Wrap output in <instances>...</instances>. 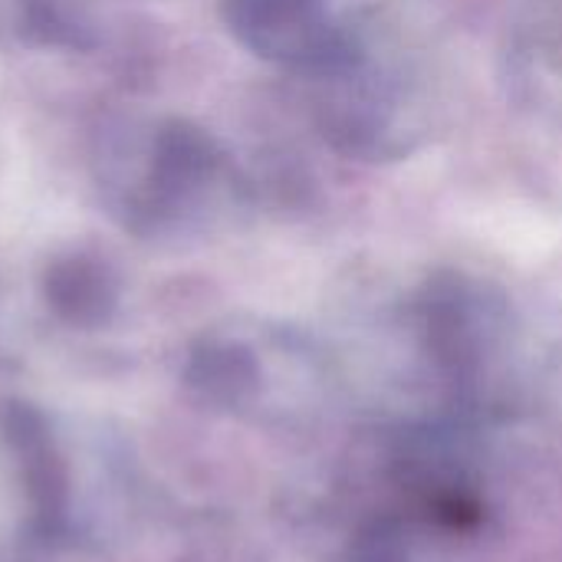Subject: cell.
Returning a JSON list of instances; mask_svg holds the SVG:
<instances>
[{"instance_id":"obj_4","label":"cell","mask_w":562,"mask_h":562,"mask_svg":"<svg viewBox=\"0 0 562 562\" xmlns=\"http://www.w3.org/2000/svg\"><path fill=\"white\" fill-rule=\"evenodd\" d=\"M221 175L217 145L194 125L171 122L155 138L151 191L161 204L184 201Z\"/></svg>"},{"instance_id":"obj_2","label":"cell","mask_w":562,"mask_h":562,"mask_svg":"<svg viewBox=\"0 0 562 562\" xmlns=\"http://www.w3.org/2000/svg\"><path fill=\"white\" fill-rule=\"evenodd\" d=\"M221 10L250 53L310 79L333 63L349 23L329 0H221Z\"/></svg>"},{"instance_id":"obj_3","label":"cell","mask_w":562,"mask_h":562,"mask_svg":"<svg viewBox=\"0 0 562 562\" xmlns=\"http://www.w3.org/2000/svg\"><path fill=\"white\" fill-rule=\"evenodd\" d=\"M418 319L431 356L451 372L481 366L504 326V306L494 290L461 273H438L418 300Z\"/></svg>"},{"instance_id":"obj_5","label":"cell","mask_w":562,"mask_h":562,"mask_svg":"<svg viewBox=\"0 0 562 562\" xmlns=\"http://www.w3.org/2000/svg\"><path fill=\"white\" fill-rule=\"evenodd\" d=\"M342 562H408V543L395 520H375L356 533Z\"/></svg>"},{"instance_id":"obj_1","label":"cell","mask_w":562,"mask_h":562,"mask_svg":"<svg viewBox=\"0 0 562 562\" xmlns=\"http://www.w3.org/2000/svg\"><path fill=\"white\" fill-rule=\"evenodd\" d=\"M313 82L319 128L349 158L395 161L431 132V79L398 26L349 20L339 53Z\"/></svg>"}]
</instances>
